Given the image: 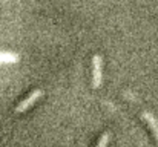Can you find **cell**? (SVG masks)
<instances>
[{
  "instance_id": "3",
  "label": "cell",
  "mask_w": 158,
  "mask_h": 147,
  "mask_svg": "<svg viewBox=\"0 0 158 147\" xmlns=\"http://www.w3.org/2000/svg\"><path fill=\"white\" fill-rule=\"evenodd\" d=\"M141 116H143V120L148 123V126L151 127L152 133L155 135V138H157V141H158V120L154 116V113H151V112H148V110H144V112L141 113Z\"/></svg>"
},
{
  "instance_id": "2",
  "label": "cell",
  "mask_w": 158,
  "mask_h": 147,
  "mask_svg": "<svg viewBox=\"0 0 158 147\" xmlns=\"http://www.w3.org/2000/svg\"><path fill=\"white\" fill-rule=\"evenodd\" d=\"M42 95H43V92H42L40 89H35V91H32V92L29 94V97L25 98V100H23V101H22V103H20L17 107H15V112L22 113V112L28 110V109H29V107H31V106H32V104H34V103H35L39 98L42 97Z\"/></svg>"
},
{
  "instance_id": "5",
  "label": "cell",
  "mask_w": 158,
  "mask_h": 147,
  "mask_svg": "<svg viewBox=\"0 0 158 147\" xmlns=\"http://www.w3.org/2000/svg\"><path fill=\"white\" fill-rule=\"evenodd\" d=\"M107 143H109V133L106 132V133H103V135H102L100 141L97 143V146H95V147H106V146H107Z\"/></svg>"
},
{
  "instance_id": "4",
  "label": "cell",
  "mask_w": 158,
  "mask_h": 147,
  "mask_svg": "<svg viewBox=\"0 0 158 147\" xmlns=\"http://www.w3.org/2000/svg\"><path fill=\"white\" fill-rule=\"evenodd\" d=\"M15 61H19V55L17 54L0 52V63H15Z\"/></svg>"
},
{
  "instance_id": "1",
  "label": "cell",
  "mask_w": 158,
  "mask_h": 147,
  "mask_svg": "<svg viewBox=\"0 0 158 147\" xmlns=\"http://www.w3.org/2000/svg\"><path fill=\"white\" fill-rule=\"evenodd\" d=\"M102 55H94L92 57V86L97 89L102 86L103 74H102Z\"/></svg>"
}]
</instances>
